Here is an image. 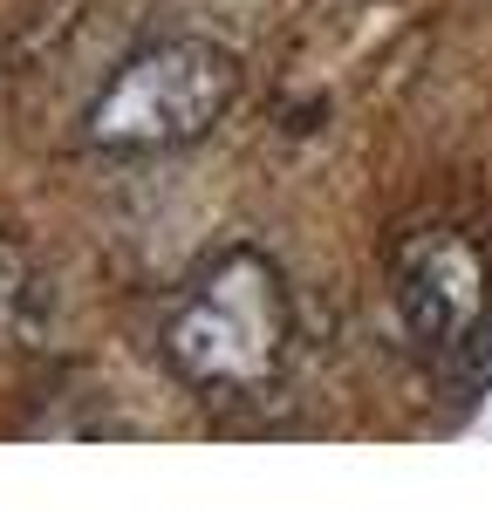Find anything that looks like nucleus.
I'll use <instances>...</instances> for the list:
<instances>
[{
  "instance_id": "20e7f679",
  "label": "nucleus",
  "mask_w": 492,
  "mask_h": 512,
  "mask_svg": "<svg viewBox=\"0 0 492 512\" xmlns=\"http://www.w3.org/2000/svg\"><path fill=\"white\" fill-rule=\"evenodd\" d=\"M35 308H41V280L28 267V253L14 239H0V342L7 335H28Z\"/></svg>"
},
{
  "instance_id": "7ed1b4c3",
  "label": "nucleus",
  "mask_w": 492,
  "mask_h": 512,
  "mask_svg": "<svg viewBox=\"0 0 492 512\" xmlns=\"http://www.w3.org/2000/svg\"><path fill=\"white\" fill-rule=\"evenodd\" d=\"M486 253L479 239L458 233V226H424L397 246V267H390V294H397V315H404L410 342L424 355H458L479 321H486Z\"/></svg>"
},
{
  "instance_id": "f03ea898",
  "label": "nucleus",
  "mask_w": 492,
  "mask_h": 512,
  "mask_svg": "<svg viewBox=\"0 0 492 512\" xmlns=\"http://www.w3.org/2000/svg\"><path fill=\"white\" fill-rule=\"evenodd\" d=\"M240 96L233 48L205 35H164L130 48L110 82L82 110V144L103 158H164L199 144L212 123H226Z\"/></svg>"
},
{
  "instance_id": "f257e3e1",
  "label": "nucleus",
  "mask_w": 492,
  "mask_h": 512,
  "mask_svg": "<svg viewBox=\"0 0 492 512\" xmlns=\"http://www.w3.org/2000/svg\"><path fill=\"white\" fill-rule=\"evenodd\" d=\"M294 349V301L260 246H226L178 280L158 321V355L205 403H246L274 390Z\"/></svg>"
}]
</instances>
